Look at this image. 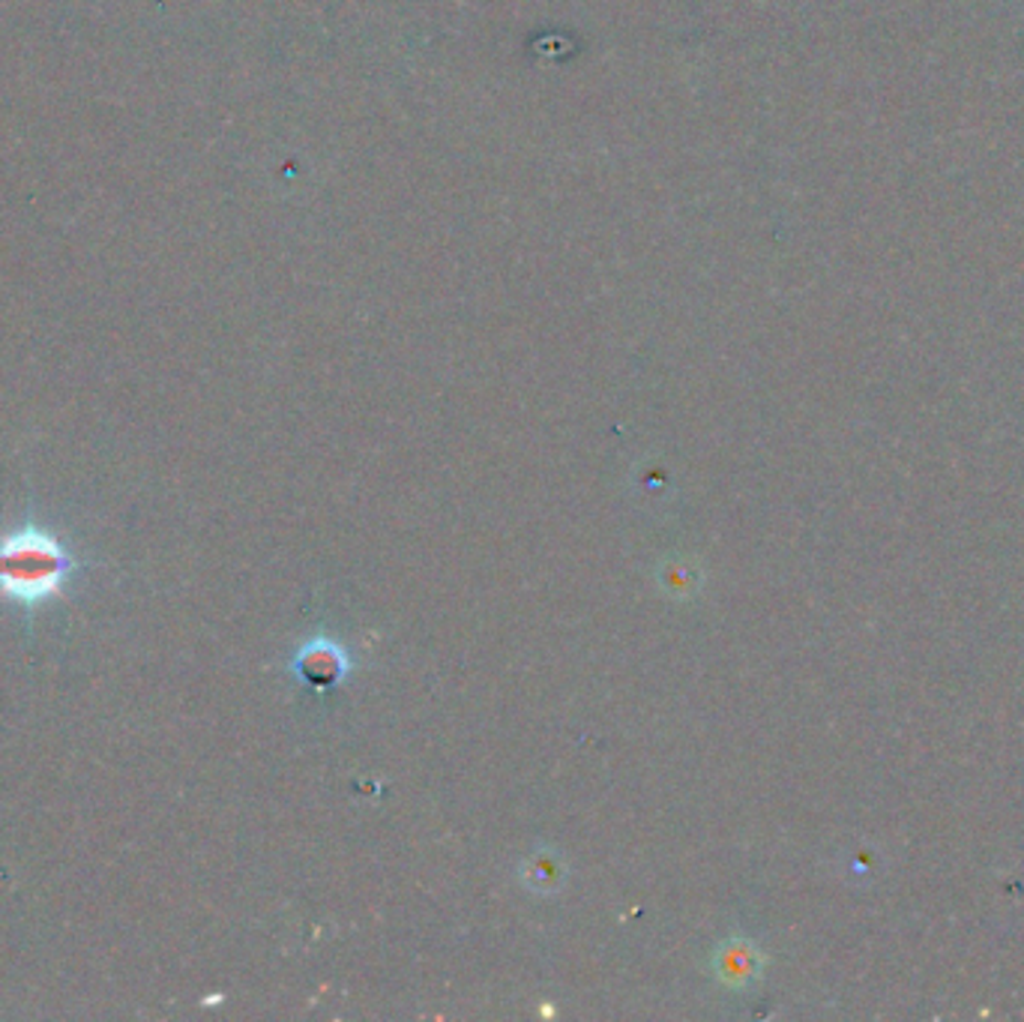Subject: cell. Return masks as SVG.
<instances>
[{"label":"cell","instance_id":"cell-2","mask_svg":"<svg viewBox=\"0 0 1024 1022\" xmlns=\"http://www.w3.org/2000/svg\"><path fill=\"white\" fill-rule=\"evenodd\" d=\"M758 974V953L749 945H728L719 953V978L725 983H749Z\"/></svg>","mask_w":1024,"mask_h":1022},{"label":"cell","instance_id":"cell-3","mask_svg":"<svg viewBox=\"0 0 1024 1022\" xmlns=\"http://www.w3.org/2000/svg\"><path fill=\"white\" fill-rule=\"evenodd\" d=\"M521 878L539 894H551V891H558L563 885V864L551 852H542V855L528 857V864L521 870Z\"/></svg>","mask_w":1024,"mask_h":1022},{"label":"cell","instance_id":"cell-1","mask_svg":"<svg viewBox=\"0 0 1024 1022\" xmlns=\"http://www.w3.org/2000/svg\"><path fill=\"white\" fill-rule=\"evenodd\" d=\"M84 576L82 552L33 507L0 531V603L21 612L28 636L42 605L66 600Z\"/></svg>","mask_w":1024,"mask_h":1022}]
</instances>
